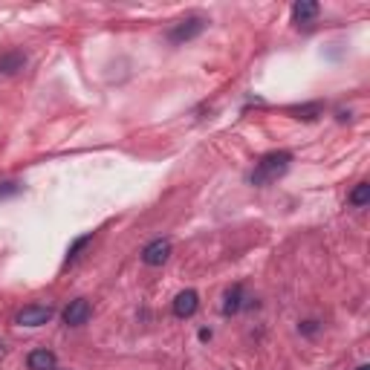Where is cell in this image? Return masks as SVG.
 I'll return each instance as SVG.
<instances>
[{
    "mask_svg": "<svg viewBox=\"0 0 370 370\" xmlns=\"http://www.w3.org/2000/svg\"><path fill=\"white\" fill-rule=\"evenodd\" d=\"M87 243H92V235H84V238H78V240H75V243L67 249V260H75V258H78V252H81Z\"/></svg>",
    "mask_w": 370,
    "mask_h": 370,
    "instance_id": "obj_12",
    "label": "cell"
},
{
    "mask_svg": "<svg viewBox=\"0 0 370 370\" xmlns=\"http://www.w3.org/2000/svg\"><path fill=\"white\" fill-rule=\"evenodd\" d=\"M56 364H58V359H56L53 350H32L26 356V367L29 370H56Z\"/></svg>",
    "mask_w": 370,
    "mask_h": 370,
    "instance_id": "obj_7",
    "label": "cell"
},
{
    "mask_svg": "<svg viewBox=\"0 0 370 370\" xmlns=\"http://www.w3.org/2000/svg\"><path fill=\"white\" fill-rule=\"evenodd\" d=\"M347 200H350V206H356V208H364V206L370 203V185H367V182H359L356 189L350 191V197H347Z\"/></svg>",
    "mask_w": 370,
    "mask_h": 370,
    "instance_id": "obj_11",
    "label": "cell"
},
{
    "mask_svg": "<svg viewBox=\"0 0 370 370\" xmlns=\"http://www.w3.org/2000/svg\"><path fill=\"white\" fill-rule=\"evenodd\" d=\"M290 162H292V154L290 151H272V154H263L258 162H255V171H252V185H269L275 182L278 176H284L290 171Z\"/></svg>",
    "mask_w": 370,
    "mask_h": 370,
    "instance_id": "obj_1",
    "label": "cell"
},
{
    "mask_svg": "<svg viewBox=\"0 0 370 370\" xmlns=\"http://www.w3.org/2000/svg\"><path fill=\"white\" fill-rule=\"evenodd\" d=\"M315 15H318V4H315V0H298V4L292 6L295 23H307V21H312Z\"/></svg>",
    "mask_w": 370,
    "mask_h": 370,
    "instance_id": "obj_9",
    "label": "cell"
},
{
    "mask_svg": "<svg viewBox=\"0 0 370 370\" xmlns=\"http://www.w3.org/2000/svg\"><path fill=\"white\" fill-rule=\"evenodd\" d=\"M168 258H171V240H165V238H157L142 249V263H148V266H162Z\"/></svg>",
    "mask_w": 370,
    "mask_h": 370,
    "instance_id": "obj_4",
    "label": "cell"
},
{
    "mask_svg": "<svg viewBox=\"0 0 370 370\" xmlns=\"http://www.w3.org/2000/svg\"><path fill=\"white\" fill-rule=\"evenodd\" d=\"M200 307V295L194 290H182L176 298H174V315L176 318H191Z\"/></svg>",
    "mask_w": 370,
    "mask_h": 370,
    "instance_id": "obj_6",
    "label": "cell"
},
{
    "mask_svg": "<svg viewBox=\"0 0 370 370\" xmlns=\"http://www.w3.org/2000/svg\"><path fill=\"white\" fill-rule=\"evenodd\" d=\"M18 191H21L18 182H4V185H0V197H9V194H18Z\"/></svg>",
    "mask_w": 370,
    "mask_h": 370,
    "instance_id": "obj_14",
    "label": "cell"
},
{
    "mask_svg": "<svg viewBox=\"0 0 370 370\" xmlns=\"http://www.w3.org/2000/svg\"><path fill=\"white\" fill-rule=\"evenodd\" d=\"M301 330H304V333H310V336H312V333H315V330H318V324H315V321H304V324H301Z\"/></svg>",
    "mask_w": 370,
    "mask_h": 370,
    "instance_id": "obj_15",
    "label": "cell"
},
{
    "mask_svg": "<svg viewBox=\"0 0 370 370\" xmlns=\"http://www.w3.org/2000/svg\"><path fill=\"white\" fill-rule=\"evenodd\" d=\"M356 370H370V367H367V364H359V367H356Z\"/></svg>",
    "mask_w": 370,
    "mask_h": 370,
    "instance_id": "obj_16",
    "label": "cell"
},
{
    "mask_svg": "<svg viewBox=\"0 0 370 370\" xmlns=\"http://www.w3.org/2000/svg\"><path fill=\"white\" fill-rule=\"evenodd\" d=\"M90 315H92L90 301H87V298H75V301H70L67 310H64V324H70V327H81V324H84Z\"/></svg>",
    "mask_w": 370,
    "mask_h": 370,
    "instance_id": "obj_5",
    "label": "cell"
},
{
    "mask_svg": "<svg viewBox=\"0 0 370 370\" xmlns=\"http://www.w3.org/2000/svg\"><path fill=\"white\" fill-rule=\"evenodd\" d=\"M53 318V307L46 304H29L23 307L18 315H15V324H21V327H41V324H46Z\"/></svg>",
    "mask_w": 370,
    "mask_h": 370,
    "instance_id": "obj_3",
    "label": "cell"
},
{
    "mask_svg": "<svg viewBox=\"0 0 370 370\" xmlns=\"http://www.w3.org/2000/svg\"><path fill=\"white\" fill-rule=\"evenodd\" d=\"M26 56L23 53H4L0 56V75H15L18 70H23Z\"/></svg>",
    "mask_w": 370,
    "mask_h": 370,
    "instance_id": "obj_8",
    "label": "cell"
},
{
    "mask_svg": "<svg viewBox=\"0 0 370 370\" xmlns=\"http://www.w3.org/2000/svg\"><path fill=\"white\" fill-rule=\"evenodd\" d=\"M240 307H243V287H231L223 298V312L235 315V312H240Z\"/></svg>",
    "mask_w": 370,
    "mask_h": 370,
    "instance_id": "obj_10",
    "label": "cell"
},
{
    "mask_svg": "<svg viewBox=\"0 0 370 370\" xmlns=\"http://www.w3.org/2000/svg\"><path fill=\"white\" fill-rule=\"evenodd\" d=\"M0 353H4V347H0Z\"/></svg>",
    "mask_w": 370,
    "mask_h": 370,
    "instance_id": "obj_17",
    "label": "cell"
},
{
    "mask_svg": "<svg viewBox=\"0 0 370 370\" xmlns=\"http://www.w3.org/2000/svg\"><path fill=\"white\" fill-rule=\"evenodd\" d=\"M206 29V21L200 18V15H191V18H182V21H176L171 29H168V41L171 43H185V41H191V38H197L200 32Z\"/></svg>",
    "mask_w": 370,
    "mask_h": 370,
    "instance_id": "obj_2",
    "label": "cell"
},
{
    "mask_svg": "<svg viewBox=\"0 0 370 370\" xmlns=\"http://www.w3.org/2000/svg\"><path fill=\"white\" fill-rule=\"evenodd\" d=\"M292 113H298V119H315V113H321V105H307V107H298Z\"/></svg>",
    "mask_w": 370,
    "mask_h": 370,
    "instance_id": "obj_13",
    "label": "cell"
}]
</instances>
